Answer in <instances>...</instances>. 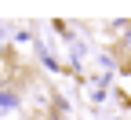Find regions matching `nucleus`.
<instances>
[{"instance_id":"1","label":"nucleus","mask_w":131,"mask_h":120,"mask_svg":"<svg viewBox=\"0 0 131 120\" xmlns=\"http://www.w3.org/2000/svg\"><path fill=\"white\" fill-rule=\"evenodd\" d=\"M0 106H15V95L11 91H0Z\"/></svg>"}]
</instances>
